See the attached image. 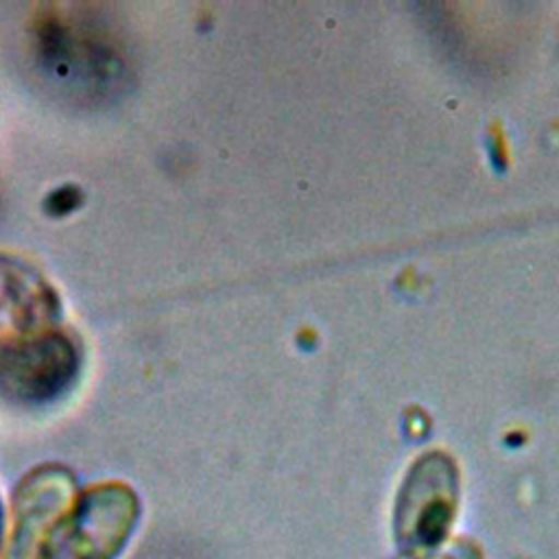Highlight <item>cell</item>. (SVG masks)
<instances>
[{"label": "cell", "mask_w": 559, "mask_h": 559, "mask_svg": "<svg viewBox=\"0 0 559 559\" xmlns=\"http://www.w3.org/2000/svg\"><path fill=\"white\" fill-rule=\"evenodd\" d=\"M140 518L135 491L107 480L79 491L63 518L46 559H116Z\"/></svg>", "instance_id": "cell-1"}, {"label": "cell", "mask_w": 559, "mask_h": 559, "mask_svg": "<svg viewBox=\"0 0 559 559\" xmlns=\"http://www.w3.org/2000/svg\"><path fill=\"white\" fill-rule=\"evenodd\" d=\"M37 57L44 68L83 87L116 85L122 59L103 26L76 13V7H46L35 22Z\"/></svg>", "instance_id": "cell-2"}, {"label": "cell", "mask_w": 559, "mask_h": 559, "mask_svg": "<svg viewBox=\"0 0 559 559\" xmlns=\"http://www.w3.org/2000/svg\"><path fill=\"white\" fill-rule=\"evenodd\" d=\"M76 341L57 330L17 332L0 341V395L17 404L59 397L79 373Z\"/></svg>", "instance_id": "cell-3"}, {"label": "cell", "mask_w": 559, "mask_h": 559, "mask_svg": "<svg viewBox=\"0 0 559 559\" xmlns=\"http://www.w3.org/2000/svg\"><path fill=\"white\" fill-rule=\"evenodd\" d=\"M76 496L79 487L70 469L57 463L31 469L13 491L4 559H46Z\"/></svg>", "instance_id": "cell-4"}, {"label": "cell", "mask_w": 559, "mask_h": 559, "mask_svg": "<svg viewBox=\"0 0 559 559\" xmlns=\"http://www.w3.org/2000/svg\"><path fill=\"white\" fill-rule=\"evenodd\" d=\"M456 474L452 463L432 452L417 461L397 502V537L406 548L437 544L454 513Z\"/></svg>", "instance_id": "cell-5"}, {"label": "cell", "mask_w": 559, "mask_h": 559, "mask_svg": "<svg viewBox=\"0 0 559 559\" xmlns=\"http://www.w3.org/2000/svg\"><path fill=\"white\" fill-rule=\"evenodd\" d=\"M0 301L20 332L52 328L59 299L46 277L24 260L0 253Z\"/></svg>", "instance_id": "cell-6"}, {"label": "cell", "mask_w": 559, "mask_h": 559, "mask_svg": "<svg viewBox=\"0 0 559 559\" xmlns=\"http://www.w3.org/2000/svg\"><path fill=\"white\" fill-rule=\"evenodd\" d=\"M2 535H4V511H2V502H0V546H2Z\"/></svg>", "instance_id": "cell-7"}]
</instances>
